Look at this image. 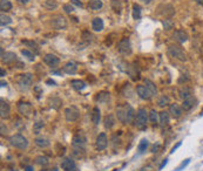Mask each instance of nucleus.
I'll use <instances>...</instances> for the list:
<instances>
[{"label":"nucleus","mask_w":203,"mask_h":171,"mask_svg":"<svg viewBox=\"0 0 203 171\" xmlns=\"http://www.w3.org/2000/svg\"><path fill=\"white\" fill-rule=\"evenodd\" d=\"M103 123H105V128L106 129H112L115 126V118H114L113 115H107V116L105 117Z\"/></svg>","instance_id":"nucleus-29"},{"label":"nucleus","mask_w":203,"mask_h":171,"mask_svg":"<svg viewBox=\"0 0 203 171\" xmlns=\"http://www.w3.org/2000/svg\"><path fill=\"white\" fill-rule=\"evenodd\" d=\"M10 143L12 147L17 148L19 150H25L28 147V141L25 136H22L21 134H15L10 137Z\"/></svg>","instance_id":"nucleus-1"},{"label":"nucleus","mask_w":203,"mask_h":171,"mask_svg":"<svg viewBox=\"0 0 203 171\" xmlns=\"http://www.w3.org/2000/svg\"><path fill=\"white\" fill-rule=\"evenodd\" d=\"M167 163H168V160H163V162H162V164L160 165V168H159V171L162 170V169H163V168H164V166L167 165Z\"/></svg>","instance_id":"nucleus-48"},{"label":"nucleus","mask_w":203,"mask_h":171,"mask_svg":"<svg viewBox=\"0 0 203 171\" xmlns=\"http://www.w3.org/2000/svg\"><path fill=\"white\" fill-rule=\"evenodd\" d=\"M179 96L181 97L182 100H186L188 97L192 96V89L187 86H182L181 88L179 89Z\"/></svg>","instance_id":"nucleus-22"},{"label":"nucleus","mask_w":203,"mask_h":171,"mask_svg":"<svg viewBox=\"0 0 203 171\" xmlns=\"http://www.w3.org/2000/svg\"><path fill=\"white\" fill-rule=\"evenodd\" d=\"M10 113H11V109L8 103L4 102V100H1V106H0V116L1 118H7L10 116Z\"/></svg>","instance_id":"nucleus-20"},{"label":"nucleus","mask_w":203,"mask_h":171,"mask_svg":"<svg viewBox=\"0 0 203 171\" xmlns=\"http://www.w3.org/2000/svg\"><path fill=\"white\" fill-rule=\"evenodd\" d=\"M1 87H6V82H4V81H1Z\"/></svg>","instance_id":"nucleus-55"},{"label":"nucleus","mask_w":203,"mask_h":171,"mask_svg":"<svg viewBox=\"0 0 203 171\" xmlns=\"http://www.w3.org/2000/svg\"><path fill=\"white\" fill-rule=\"evenodd\" d=\"M189 163H190V158H187V160H184V162H182L181 164H180V165L176 168V170H175V171H182L183 169H184V168H186V166H187V165H188V164H189Z\"/></svg>","instance_id":"nucleus-42"},{"label":"nucleus","mask_w":203,"mask_h":171,"mask_svg":"<svg viewBox=\"0 0 203 171\" xmlns=\"http://www.w3.org/2000/svg\"><path fill=\"white\" fill-rule=\"evenodd\" d=\"M147 121H148V114H147V110L144 108H140L136 113V116H135V126L140 129H143L147 126Z\"/></svg>","instance_id":"nucleus-3"},{"label":"nucleus","mask_w":203,"mask_h":171,"mask_svg":"<svg viewBox=\"0 0 203 171\" xmlns=\"http://www.w3.org/2000/svg\"><path fill=\"white\" fill-rule=\"evenodd\" d=\"M102 5H103L102 0H89V2H88L89 8H90V10H93V11H97V10H100V8L102 7Z\"/></svg>","instance_id":"nucleus-28"},{"label":"nucleus","mask_w":203,"mask_h":171,"mask_svg":"<svg viewBox=\"0 0 203 171\" xmlns=\"http://www.w3.org/2000/svg\"><path fill=\"white\" fill-rule=\"evenodd\" d=\"M18 2H20V4H27L30 0H17Z\"/></svg>","instance_id":"nucleus-50"},{"label":"nucleus","mask_w":203,"mask_h":171,"mask_svg":"<svg viewBox=\"0 0 203 171\" xmlns=\"http://www.w3.org/2000/svg\"><path fill=\"white\" fill-rule=\"evenodd\" d=\"M43 122H36L35 124H34V127H33V130H34V134H40V130L43 129Z\"/></svg>","instance_id":"nucleus-40"},{"label":"nucleus","mask_w":203,"mask_h":171,"mask_svg":"<svg viewBox=\"0 0 203 171\" xmlns=\"http://www.w3.org/2000/svg\"><path fill=\"white\" fill-rule=\"evenodd\" d=\"M159 118H160V123L162 126H167L169 123V120H170V116H169V113L168 111H161L159 114Z\"/></svg>","instance_id":"nucleus-27"},{"label":"nucleus","mask_w":203,"mask_h":171,"mask_svg":"<svg viewBox=\"0 0 203 171\" xmlns=\"http://www.w3.org/2000/svg\"><path fill=\"white\" fill-rule=\"evenodd\" d=\"M72 144H73L74 151H84L86 145V137L82 134H78L74 136Z\"/></svg>","instance_id":"nucleus-5"},{"label":"nucleus","mask_w":203,"mask_h":171,"mask_svg":"<svg viewBox=\"0 0 203 171\" xmlns=\"http://www.w3.org/2000/svg\"><path fill=\"white\" fill-rule=\"evenodd\" d=\"M136 93H138V95H139L140 98H142V100H146V101H148L151 98V93H150L149 90H148V88L146 87V86H142V85H139L136 87Z\"/></svg>","instance_id":"nucleus-10"},{"label":"nucleus","mask_w":203,"mask_h":171,"mask_svg":"<svg viewBox=\"0 0 203 171\" xmlns=\"http://www.w3.org/2000/svg\"><path fill=\"white\" fill-rule=\"evenodd\" d=\"M47 83H49V85L52 83V85H54V81H52V80H48V81H47Z\"/></svg>","instance_id":"nucleus-54"},{"label":"nucleus","mask_w":203,"mask_h":171,"mask_svg":"<svg viewBox=\"0 0 203 171\" xmlns=\"http://www.w3.org/2000/svg\"><path fill=\"white\" fill-rule=\"evenodd\" d=\"M52 171H59V170H58L56 168H54V169H53V170H52Z\"/></svg>","instance_id":"nucleus-56"},{"label":"nucleus","mask_w":203,"mask_h":171,"mask_svg":"<svg viewBox=\"0 0 203 171\" xmlns=\"http://www.w3.org/2000/svg\"><path fill=\"white\" fill-rule=\"evenodd\" d=\"M118 51L121 54H123V55H129V54L132 53V45H130L129 39L125 38V39H122V40L119 41Z\"/></svg>","instance_id":"nucleus-6"},{"label":"nucleus","mask_w":203,"mask_h":171,"mask_svg":"<svg viewBox=\"0 0 203 171\" xmlns=\"http://www.w3.org/2000/svg\"><path fill=\"white\" fill-rule=\"evenodd\" d=\"M157 104L160 107H167V106H170V98L167 96V95H162V96L157 100Z\"/></svg>","instance_id":"nucleus-30"},{"label":"nucleus","mask_w":203,"mask_h":171,"mask_svg":"<svg viewBox=\"0 0 203 171\" xmlns=\"http://www.w3.org/2000/svg\"><path fill=\"white\" fill-rule=\"evenodd\" d=\"M107 144H108V138H107V135L105 132H101L99 134V136L96 137V142H95V145H96V149L99 151H102L107 148Z\"/></svg>","instance_id":"nucleus-8"},{"label":"nucleus","mask_w":203,"mask_h":171,"mask_svg":"<svg viewBox=\"0 0 203 171\" xmlns=\"http://www.w3.org/2000/svg\"><path fill=\"white\" fill-rule=\"evenodd\" d=\"M43 62L47 64V66H49V67H55V66L59 64L60 60H59V58H58L56 55H54V54H46V55L43 56Z\"/></svg>","instance_id":"nucleus-13"},{"label":"nucleus","mask_w":203,"mask_h":171,"mask_svg":"<svg viewBox=\"0 0 203 171\" xmlns=\"http://www.w3.org/2000/svg\"><path fill=\"white\" fill-rule=\"evenodd\" d=\"M157 120H159V114H157V111L155 110V109H153V110H150L149 113V121L151 123H154V124H156L157 123Z\"/></svg>","instance_id":"nucleus-35"},{"label":"nucleus","mask_w":203,"mask_h":171,"mask_svg":"<svg viewBox=\"0 0 203 171\" xmlns=\"http://www.w3.org/2000/svg\"><path fill=\"white\" fill-rule=\"evenodd\" d=\"M61 168L65 171H74L76 169V164L71 157H66L61 162Z\"/></svg>","instance_id":"nucleus-12"},{"label":"nucleus","mask_w":203,"mask_h":171,"mask_svg":"<svg viewBox=\"0 0 203 171\" xmlns=\"http://www.w3.org/2000/svg\"><path fill=\"white\" fill-rule=\"evenodd\" d=\"M141 1H143V2L146 4V5H148V4H150V2L153 1V0H141Z\"/></svg>","instance_id":"nucleus-51"},{"label":"nucleus","mask_w":203,"mask_h":171,"mask_svg":"<svg viewBox=\"0 0 203 171\" xmlns=\"http://www.w3.org/2000/svg\"><path fill=\"white\" fill-rule=\"evenodd\" d=\"M65 117L68 122H74L79 118V110L75 107H69L65 110Z\"/></svg>","instance_id":"nucleus-9"},{"label":"nucleus","mask_w":203,"mask_h":171,"mask_svg":"<svg viewBox=\"0 0 203 171\" xmlns=\"http://www.w3.org/2000/svg\"><path fill=\"white\" fill-rule=\"evenodd\" d=\"M173 38H174L177 42H180V43H184L187 40H188V39H189L188 34L184 32V31H181V30L175 31V32H174V35H173Z\"/></svg>","instance_id":"nucleus-17"},{"label":"nucleus","mask_w":203,"mask_h":171,"mask_svg":"<svg viewBox=\"0 0 203 171\" xmlns=\"http://www.w3.org/2000/svg\"><path fill=\"white\" fill-rule=\"evenodd\" d=\"M25 171H34L33 165H26V166H25Z\"/></svg>","instance_id":"nucleus-49"},{"label":"nucleus","mask_w":203,"mask_h":171,"mask_svg":"<svg viewBox=\"0 0 203 171\" xmlns=\"http://www.w3.org/2000/svg\"><path fill=\"white\" fill-rule=\"evenodd\" d=\"M34 143H35V145H38L39 148H47L49 144H51V142H49V139L46 138V137H43V136H39V137H36V138L34 139Z\"/></svg>","instance_id":"nucleus-23"},{"label":"nucleus","mask_w":203,"mask_h":171,"mask_svg":"<svg viewBox=\"0 0 203 171\" xmlns=\"http://www.w3.org/2000/svg\"><path fill=\"white\" fill-rule=\"evenodd\" d=\"M116 116L121 123L127 124V106H121L116 108Z\"/></svg>","instance_id":"nucleus-14"},{"label":"nucleus","mask_w":203,"mask_h":171,"mask_svg":"<svg viewBox=\"0 0 203 171\" xmlns=\"http://www.w3.org/2000/svg\"><path fill=\"white\" fill-rule=\"evenodd\" d=\"M197 103V101H196V98L195 97H188V98H186V100H183V102H182V109L184 110V111H189L190 109L195 107V104Z\"/></svg>","instance_id":"nucleus-16"},{"label":"nucleus","mask_w":203,"mask_h":171,"mask_svg":"<svg viewBox=\"0 0 203 171\" xmlns=\"http://www.w3.org/2000/svg\"><path fill=\"white\" fill-rule=\"evenodd\" d=\"M133 18L134 19H140L141 18V7L138 4L133 5Z\"/></svg>","instance_id":"nucleus-32"},{"label":"nucleus","mask_w":203,"mask_h":171,"mask_svg":"<svg viewBox=\"0 0 203 171\" xmlns=\"http://www.w3.org/2000/svg\"><path fill=\"white\" fill-rule=\"evenodd\" d=\"M168 53H169L170 56L180 60V61H183V62L187 61V54L179 45H170L168 47Z\"/></svg>","instance_id":"nucleus-2"},{"label":"nucleus","mask_w":203,"mask_h":171,"mask_svg":"<svg viewBox=\"0 0 203 171\" xmlns=\"http://www.w3.org/2000/svg\"><path fill=\"white\" fill-rule=\"evenodd\" d=\"M181 142H177V144H176V145H175V147H173V148H171V151H170V154H174V152H175V151H176V150L179 149V148H180V147H181Z\"/></svg>","instance_id":"nucleus-45"},{"label":"nucleus","mask_w":203,"mask_h":171,"mask_svg":"<svg viewBox=\"0 0 203 171\" xmlns=\"http://www.w3.org/2000/svg\"><path fill=\"white\" fill-rule=\"evenodd\" d=\"M21 54L24 56H26L27 59H30V60H34V54L31 51H28V49H22Z\"/></svg>","instance_id":"nucleus-41"},{"label":"nucleus","mask_w":203,"mask_h":171,"mask_svg":"<svg viewBox=\"0 0 203 171\" xmlns=\"http://www.w3.org/2000/svg\"><path fill=\"white\" fill-rule=\"evenodd\" d=\"M43 6H45L46 8H48V10H54V8H56L58 4H56L54 0H47V1L43 2Z\"/></svg>","instance_id":"nucleus-38"},{"label":"nucleus","mask_w":203,"mask_h":171,"mask_svg":"<svg viewBox=\"0 0 203 171\" xmlns=\"http://www.w3.org/2000/svg\"><path fill=\"white\" fill-rule=\"evenodd\" d=\"M64 72L68 75H73L78 72V64L74 61H69L64 66Z\"/></svg>","instance_id":"nucleus-18"},{"label":"nucleus","mask_w":203,"mask_h":171,"mask_svg":"<svg viewBox=\"0 0 203 171\" xmlns=\"http://www.w3.org/2000/svg\"><path fill=\"white\" fill-rule=\"evenodd\" d=\"M35 163L36 164H39V165H47L48 164V158L46 157V156H38L36 158H35Z\"/></svg>","instance_id":"nucleus-37"},{"label":"nucleus","mask_w":203,"mask_h":171,"mask_svg":"<svg viewBox=\"0 0 203 171\" xmlns=\"http://www.w3.org/2000/svg\"><path fill=\"white\" fill-rule=\"evenodd\" d=\"M52 26L53 28L60 31V30H66L67 27V20L65 19L62 15H55L52 18Z\"/></svg>","instance_id":"nucleus-7"},{"label":"nucleus","mask_w":203,"mask_h":171,"mask_svg":"<svg viewBox=\"0 0 203 171\" xmlns=\"http://www.w3.org/2000/svg\"><path fill=\"white\" fill-rule=\"evenodd\" d=\"M12 22L11 18L8 17V15H5L4 13H1V15H0V23H1V26L4 27V26H7V25H10Z\"/></svg>","instance_id":"nucleus-33"},{"label":"nucleus","mask_w":203,"mask_h":171,"mask_svg":"<svg viewBox=\"0 0 203 171\" xmlns=\"http://www.w3.org/2000/svg\"><path fill=\"white\" fill-rule=\"evenodd\" d=\"M148 145H149V142H148V139L143 138L141 142H140L139 144V152L140 154H142V152H144L147 148H148Z\"/></svg>","instance_id":"nucleus-34"},{"label":"nucleus","mask_w":203,"mask_h":171,"mask_svg":"<svg viewBox=\"0 0 203 171\" xmlns=\"http://www.w3.org/2000/svg\"><path fill=\"white\" fill-rule=\"evenodd\" d=\"M90 120H92V122L97 126L99 123H100V120H101V111H100V109L97 107H94L93 108V110H92V115H90Z\"/></svg>","instance_id":"nucleus-21"},{"label":"nucleus","mask_w":203,"mask_h":171,"mask_svg":"<svg viewBox=\"0 0 203 171\" xmlns=\"http://www.w3.org/2000/svg\"><path fill=\"white\" fill-rule=\"evenodd\" d=\"M18 83L20 86L21 89H28L31 88V86L33 83V75L30 74V73H26V74H22L20 75L19 80H18Z\"/></svg>","instance_id":"nucleus-4"},{"label":"nucleus","mask_w":203,"mask_h":171,"mask_svg":"<svg viewBox=\"0 0 203 171\" xmlns=\"http://www.w3.org/2000/svg\"><path fill=\"white\" fill-rule=\"evenodd\" d=\"M162 23H163L164 30H167V31H170V30L174 28V21H173L171 19H164V20L162 21Z\"/></svg>","instance_id":"nucleus-36"},{"label":"nucleus","mask_w":203,"mask_h":171,"mask_svg":"<svg viewBox=\"0 0 203 171\" xmlns=\"http://www.w3.org/2000/svg\"><path fill=\"white\" fill-rule=\"evenodd\" d=\"M64 11L66 13H72V12L74 11V7L71 5V4H65L64 5Z\"/></svg>","instance_id":"nucleus-43"},{"label":"nucleus","mask_w":203,"mask_h":171,"mask_svg":"<svg viewBox=\"0 0 203 171\" xmlns=\"http://www.w3.org/2000/svg\"><path fill=\"white\" fill-rule=\"evenodd\" d=\"M12 8V4L11 1H8V0H1V2H0V10L2 12H6V11H10Z\"/></svg>","instance_id":"nucleus-31"},{"label":"nucleus","mask_w":203,"mask_h":171,"mask_svg":"<svg viewBox=\"0 0 203 171\" xmlns=\"http://www.w3.org/2000/svg\"><path fill=\"white\" fill-rule=\"evenodd\" d=\"M0 73H1V76H5V74H6V72H5L4 69H1V72H0Z\"/></svg>","instance_id":"nucleus-53"},{"label":"nucleus","mask_w":203,"mask_h":171,"mask_svg":"<svg viewBox=\"0 0 203 171\" xmlns=\"http://www.w3.org/2000/svg\"><path fill=\"white\" fill-rule=\"evenodd\" d=\"M144 86L148 88V90L151 93V95H153V96H155V95L157 94V88H156V86H155L154 82H151L150 80L146 79V80H144Z\"/></svg>","instance_id":"nucleus-26"},{"label":"nucleus","mask_w":203,"mask_h":171,"mask_svg":"<svg viewBox=\"0 0 203 171\" xmlns=\"http://www.w3.org/2000/svg\"><path fill=\"white\" fill-rule=\"evenodd\" d=\"M160 148H161V144H159V143H157L156 145H154V147L151 148V152H154V154H155V152H157Z\"/></svg>","instance_id":"nucleus-46"},{"label":"nucleus","mask_w":203,"mask_h":171,"mask_svg":"<svg viewBox=\"0 0 203 171\" xmlns=\"http://www.w3.org/2000/svg\"><path fill=\"white\" fill-rule=\"evenodd\" d=\"M71 85H72V87L74 88L76 92H81V90H84L86 87H87L82 80H72Z\"/></svg>","instance_id":"nucleus-25"},{"label":"nucleus","mask_w":203,"mask_h":171,"mask_svg":"<svg viewBox=\"0 0 203 171\" xmlns=\"http://www.w3.org/2000/svg\"><path fill=\"white\" fill-rule=\"evenodd\" d=\"M71 4L78 6V7H82V2H81L80 0H71Z\"/></svg>","instance_id":"nucleus-44"},{"label":"nucleus","mask_w":203,"mask_h":171,"mask_svg":"<svg viewBox=\"0 0 203 171\" xmlns=\"http://www.w3.org/2000/svg\"><path fill=\"white\" fill-rule=\"evenodd\" d=\"M140 171H154V169H153L150 165H147V166H143Z\"/></svg>","instance_id":"nucleus-47"},{"label":"nucleus","mask_w":203,"mask_h":171,"mask_svg":"<svg viewBox=\"0 0 203 171\" xmlns=\"http://www.w3.org/2000/svg\"><path fill=\"white\" fill-rule=\"evenodd\" d=\"M24 45H26V46H30L32 49L35 51V53H39V48H38V45L34 42V41H28V40H26V41H22Z\"/></svg>","instance_id":"nucleus-39"},{"label":"nucleus","mask_w":203,"mask_h":171,"mask_svg":"<svg viewBox=\"0 0 203 171\" xmlns=\"http://www.w3.org/2000/svg\"><path fill=\"white\" fill-rule=\"evenodd\" d=\"M103 27H105V25H103L102 19H100V18L93 19V21H92V28H93L95 32H101V31L103 30Z\"/></svg>","instance_id":"nucleus-24"},{"label":"nucleus","mask_w":203,"mask_h":171,"mask_svg":"<svg viewBox=\"0 0 203 171\" xmlns=\"http://www.w3.org/2000/svg\"><path fill=\"white\" fill-rule=\"evenodd\" d=\"M182 113H183V109L177 103H173L169 106V114L174 118H180L182 116Z\"/></svg>","instance_id":"nucleus-15"},{"label":"nucleus","mask_w":203,"mask_h":171,"mask_svg":"<svg viewBox=\"0 0 203 171\" xmlns=\"http://www.w3.org/2000/svg\"><path fill=\"white\" fill-rule=\"evenodd\" d=\"M18 110L21 115H25V116H30V114L32 113V104L30 102H19L18 104Z\"/></svg>","instance_id":"nucleus-11"},{"label":"nucleus","mask_w":203,"mask_h":171,"mask_svg":"<svg viewBox=\"0 0 203 171\" xmlns=\"http://www.w3.org/2000/svg\"><path fill=\"white\" fill-rule=\"evenodd\" d=\"M195 1H196V2L198 4V5H201V6H203V0H195Z\"/></svg>","instance_id":"nucleus-52"},{"label":"nucleus","mask_w":203,"mask_h":171,"mask_svg":"<svg viewBox=\"0 0 203 171\" xmlns=\"http://www.w3.org/2000/svg\"><path fill=\"white\" fill-rule=\"evenodd\" d=\"M15 60H17V55L13 53V52H6L5 54L1 55V61L6 64H12V62L15 61Z\"/></svg>","instance_id":"nucleus-19"}]
</instances>
